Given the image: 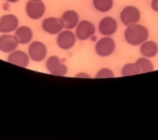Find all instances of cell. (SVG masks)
Masks as SVG:
<instances>
[{
  "instance_id": "1",
  "label": "cell",
  "mask_w": 158,
  "mask_h": 140,
  "mask_svg": "<svg viewBox=\"0 0 158 140\" xmlns=\"http://www.w3.org/2000/svg\"><path fill=\"white\" fill-rule=\"evenodd\" d=\"M149 36L148 29L142 25H131L128 26L124 32V37L128 44L138 46L147 41Z\"/></svg>"
},
{
  "instance_id": "2",
  "label": "cell",
  "mask_w": 158,
  "mask_h": 140,
  "mask_svg": "<svg viewBox=\"0 0 158 140\" xmlns=\"http://www.w3.org/2000/svg\"><path fill=\"white\" fill-rule=\"evenodd\" d=\"M141 18L140 10L134 6H126L122 10L120 13L121 22L127 26L137 24L141 19Z\"/></svg>"
},
{
  "instance_id": "3",
  "label": "cell",
  "mask_w": 158,
  "mask_h": 140,
  "mask_svg": "<svg viewBox=\"0 0 158 140\" xmlns=\"http://www.w3.org/2000/svg\"><path fill=\"white\" fill-rule=\"evenodd\" d=\"M116 44L112 38L105 36L98 40L95 45V51L99 56L107 57L115 51Z\"/></svg>"
},
{
  "instance_id": "4",
  "label": "cell",
  "mask_w": 158,
  "mask_h": 140,
  "mask_svg": "<svg viewBox=\"0 0 158 140\" xmlns=\"http://www.w3.org/2000/svg\"><path fill=\"white\" fill-rule=\"evenodd\" d=\"M46 66L48 71L55 76H64L68 71L67 66L62 63L59 57L56 55H52L48 58Z\"/></svg>"
},
{
  "instance_id": "5",
  "label": "cell",
  "mask_w": 158,
  "mask_h": 140,
  "mask_svg": "<svg viewBox=\"0 0 158 140\" xmlns=\"http://www.w3.org/2000/svg\"><path fill=\"white\" fill-rule=\"evenodd\" d=\"M47 49L46 45L40 41H34L28 48L30 58L35 62H41L47 56Z\"/></svg>"
},
{
  "instance_id": "6",
  "label": "cell",
  "mask_w": 158,
  "mask_h": 140,
  "mask_svg": "<svg viewBox=\"0 0 158 140\" xmlns=\"http://www.w3.org/2000/svg\"><path fill=\"white\" fill-rule=\"evenodd\" d=\"M95 32L96 27L93 23L87 20H82L77 25L75 34L77 39L84 41L94 36Z\"/></svg>"
},
{
  "instance_id": "7",
  "label": "cell",
  "mask_w": 158,
  "mask_h": 140,
  "mask_svg": "<svg viewBox=\"0 0 158 140\" xmlns=\"http://www.w3.org/2000/svg\"><path fill=\"white\" fill-rule=\"evenodd\" d=\"M77 36L69 30L62 31L57 38V43L60 49L69 50L74 47L77 41Z\"/></svg>"
},
{
  "instance_id": "8",
  "label": "cell",
  "mask_w": 158,
  "mask_h": 140,
  "mask_svg": "<svg viewBox=\"0 0 158 140\" xmlns=\"http://www.w3.org/2000/svg\"><path fill=\"white\" fill-rule=\"evenodd\" d=\"M45 10V5L41 1L30 0L26 6V12L28 17L32 19H39L42 18Z\"/></svg>"
},
{
  "instance_id": "9",
  "label": "cell",
  "mask_w": 158,
  "mask_h": 140,
  "mask_svg": "<svg viewBox=\"0 0 158 140\" xmlns=\"http://www.w3.org/2000/svg\"><path fill=\"white\" fill-rule=\"evenodd\" d=\"M42 27L45 32L54 35L59 34L64 26L61 19L50 17L47 18L42 22Z\"/></svg>"
},
{
  "instance_id": "10",
  "label": "cell",
  "mask_w": 158,
  "mask_h": 140,
  "mask_svg": "<svg viewBox=\"0 0 158 140\" xmlns=\"http://www.w3.org/2000/svg\"><path fill=\"white\" fill-rule=\"evenodd\" d=\"M118 27L116 20L111 17H106L103 18L99 23V31L104 36H110L116 32Z\"/></svg>"
},
{
  "instance_id": "11",
  "label": "cell",
  "mask_w": 158,
  "mask_h": 140,
  "mask_svg": "<svg viewBox=\"0 0 158 140\" xmlns=\"http://www.w3.org/2000/svg\"><path fill=\"white\" fill-rule=\"evenodd\" d=\"M19 25L18 18L13 14L3 15L0 19V32L8 34L17 29Z\"/></svg>"
},
{
  "instance_id": "12",
  "label": "cell",
  "mask_w": 158,
  "mask_h": 140,
  "mask_svg": "<svg viewBox=\"0 0 158 140\" xmlns=\"http://www.w3.org/2000/svg\"><path fill=\"white\" fill-rule=\"evenodd\" d=\"M19 44L15 35L5 34L0 37V50L3 53H12L17 49Z\"/></svg>"
},
{
  "instance_id": "13",
  "label": "cell",
  "mask_w": 158,
  "mask_h": 140,
  "mask_svg": "<svg viewBox=\"0 0 158 140\" xmlns=\"http://www.w3.org/2000/svg\"><path fill=\"white\" fill-rule=\"evenodd\" d=\"M30 59L29 55L25 52L20 50H15L10 53L7 61L10 64L25 68L29 65Z\"/></svg>"
},
{
  "instance_id": "14",
  "label": "cell",
  "mask_w": 158,
  "mask_h": 140,
  "mask_svg": "<svg viewBox=\"0 0 158 140\" xmlns=\"http://www.w3.org/2000/svg\"><path fill=\"white\" fill-rule=\"evenodd\" d=\"M61 19L63 22L64 28L72 30L77 27L79 24V16L75 11L69 10L63 13Z\"/></svg>"
},
{
  "instance_id": "15",
  "label": "cell",
  "mask_w": 158,
  "mask_h": 140,
  "mask_svg": "<svg viewBox=\"0 0 158 140\" xmlns=\"http://www.w3.org/2000/svg\"><path fill=\"white\" fill-rule=\"evenodd\" d=\"M15 36L19 44H26L31 42L33 37L32 30L27 26H22L18 27L15 30Z\"/></svg>"
},
{
  "instance_id": "16",
  "label": "cell",
  "mask_w": 158,
  "mask_h": 140,
  "mask_svg": "<svg viewBox=\"0 0 158 140\" xmlns=\"http://www.w3.org/2000/svg\"><path fill=\"white\" fill-rule=\"evenodd\" d=\"M140 53L144 57L152 58L158 54V45L153 41H146L140 45Z\"/></svg>"
},
{
  "instance_id": "17",
  "label": "cell",
  "mask_w": 158,
  "mask_h": 140,
  "mask_svg": "<svg viewBox=\"0 0 158 140\" xmlns=\"http://www.w3.org/2000/svg\"><path fill=\"white\" fill-rule=\"evenodd\" d=\"M135 63L138 66L141 74L152 71L154 70V65L148 58L141 57L137 60Z\"/></svg>"
},
{
  "instance_id": "18",
  "label": "cell",
  "mask_w": 158,
  "mask_h": 140,
  "mask_svg": "<svg viewBox=\"0 0 158 140\" xmlns=\"http://www.w3.org/2000/svg\"><path fill=\"white\" fill-rule=\"evenodd\" d=\"M95 8L102 13L108 12L113 7V0H93Z\"/></svg>"
},
{
  "instance_id": "19",
  "label": "cell",
  "mask_w": 158,
  "mask_h": 140,
  "mask_svg": "<svg viewBox=\"0 0 158 140\" xmlns=\"http://www.w3.org/2000/svg\"><path fill=\"white\" fill-rule=\"evenodd\" d=\"M141 74L136 63H128L125 65L121 70V74L123 76H128Z\"/></svg>"
},
{
  "instance_id": "20",
  "label": "cell",
  "mask_w": 158,
  "mask_h": 140,
  "mask_svg": "<svg viewBox=\"0 0 158 140\" xmlns=\"http://www.w3.org/2000/svg\"><path fill=\"white\" fill-rule=\"evenodd\" d=\"M114 77V73L110 69L108 68H103L99 70L96 75L97 78H113Z\"/></svg>"
},
{
  "instance_id": "21",
  "label": "cell",
  "mask_w": 158,
  "mask_h": 140,
  "mask_svg": "<svg viewBox=\"0 0 158 140\" xmlns=\"http://www.w3.org/2000/svg\"><path fill=\"white\" fill-rule=\"evenodd\" d=\"M151 7L156 12H158V0H152L151 2Z\"/></svg>"
},
{
  "instance_id": "22",
  "label": "cell",
  "mask_w": 158,
  "mask_h": 140,
  "mask_svg": "<svg viewBox=\"0 0 158 140\" xmlns=\"http://www.w3.org/2000/svg\"><path fill=\"white\" fill-rule=\"evenodd\" d=\"M77 77H79V78H89L90 77L89 76L88 74H86V73H84V72H81V73H79L77 74Z\"/></svg>"
},
{
  "instance_id": "23",
  "label": "cell",
  "mask_w": 158,
  "mask_h": 140,
  "mask_svg": "<svg viewBox=\"0 0 158 140\" xmlns=\"http://www.w3.org/2000/svg\"><path fill=\"white\" fill-rule=\"evenodd\" d=\"M6 1H7V2H9L15 3L18 2L19 0H6Z\"/></svg>"
},
{
  "instance_id": "24",
  "label": "cell",
  "mask_w": 158,
  "mask_h": 140,
  "mask_svg": "<svg viewBox=\"0 0 158 140\" xmlns=\"http://www.w3.org/2000/svg\"><path fill=\"white\" fill-rule=\"evenodd\" d=\"M32 1H41V0H32Z\"/></svg>"
}]
</instances>
